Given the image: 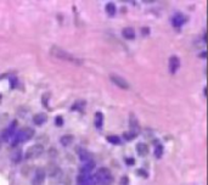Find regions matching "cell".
<instances>
[{"label": "cell", "instance_id": "obj_1", "mask_svg": "<svg viewBox=\"0 0 208 185\" xmlns=\"http://www.w3.org/2000/svg\"><path fill=\"white\" fill-rule=\"evenodd\" d=\"M50 54L52 55V56H55L56 59H59V60H64V61H68V62H78V63H80L79 61H77L78 59H75L74 56H72L69 53H67L66 50H64L62 48H60V46H57V45H52L51 48H50Z\"/></svg>", "mask_w": 208, "mask_h": 185}, {"label": "cell", "instance_id": "obj_2", "mask_svg": "<svg viewBox=\"0 0 208 185\" xmlns=\"http://www.w3.org/2000/svg\"><path fill=\"white\" fill-rule=\"evenodd\" d=\"M95 183L98 185H111L113 182V177L108 168H100L95 174Z\"/></svg>", "mask_w": 208, "mask_h": 185}, {"label": "cell", "instance_id": "obj_3", "mask_svg": "<svg viewBox=\"0 0 208 185\" xmlns=\"http://www.w3.org/2000/svg\"><path fill=\"white\" fill-rule=\"evenodd\" d=\"M34 135V130L32 128H23L22 130H20L15 136H13V145L21 144V143H26L28 140H31Z\"/></svg>", "mask_w": 208, "mask_h": 185}, {"label": "cell", "instance_id": "obj_4", "mask_svg": "<svg viewBox=\"0 0 208 185\" xmlns=\"http://www.w3.org/2000/svg\"><path fill=\"white\" fill-rule=\"evenodd\" d=\"M43 151H44V146L43 145H40V144L33 145V146L27 149V151L25 154V158H27V159L37 158V157H39L40 155L43 154Z\"/></svg>", "mask_w": 208, "mask_h": 185}, {"label": "cell", "instance_id": "obj_5", "mask_svg": "<svg viewBox=\"0 0 208 185\" xmlns=\"http://www.w3.org/2000/svg\"><path fill=\"white\" fill-rule=\"evenodd\" d=\"M110 79H111V82H112L113 84H116L118 88H121V89H123V90H128V89L130 88V85H129V83L127 82V79H124L123 77H121V76H118V74H114V73L110 74Z\"/></svg>", "mask_w": 208, "mask_h": 185}, {"label": "cell", "instance_id": "obj_6", "mask_svg": "<svg viewBox=\"0 0 208 185\" xmlns=\"http://www.w3.org/2000/svg\"><path fill=\"white\" fill-rule=\"evenodd\" d=\"M45 180V172L41 168H38L34 172L33 179H32V184L33 185H43Z\"/></svg>", "mask_w": 208, "mask_h": 185}, {"label": "cell", "instance_id": "obj_7", "mask_svg": "<svg viewBox=\"0 0 208 185\" xmlns=\"http://www.w3.org/2000/svg\"><path fill=\"white\" fill-rule=\"evenodd\" d=\"M16 127V122H13V123H11L4 132H2V134H1V139L4 140V141H7V140H10L12 136H13V133H15V128Z\"/></svg>", "mask_w": 208, "mask_h": 185}, {"label": "cell", "instance_id": "obj_8", "mask_svg": "<svg viewBox=\"0 0 208 185\" xmlns=\"http://www.w3.org/2000/svg\"><path fill=\"white\" fill-rule=\"evenodd\" d=\"M185 22H186V17H185L183 14H180V12L175 14L173 17H172V25H173L174 27H180V26L184 25Z\"/></svg>", "mask_w": 208, "mask_h": 185}, {"label": "cell", "instance_id": "obj_9", "mask_svg": "<svg viewBox=\"0 0 208 185\" xmlns=\"http://www.w3.org/2000/svg\"><path fill=\"white\" fill-rule=\"evenodd\" d=\"M179 66H180V61H179V57L176 56H172L169 59V72L174 74L178 69H179Z\"/></svg>", "mask_w": 208, "mask_h": 185}, {"label": "cell", "instance_id": "obj_10", "mask_svg": "<svg viewBox=\"0 0 208 185\" xmlns=\"http://www.w3.org/2000/svg\"><path fill=\"white\" fill-rule=\"evenodd\" d=\"M129 127H130V133H133L134 135H137L139 130V124H138V120L135 118V116L132 113L130 115V118H129Z\"/></svg>", "mask_w": 208, "mask_h": 185}, {"label": "cell", "instance_id": "obj_11", "mask_svg": "<svg viewBox=\"0 0 208 185\" xmlns=\"http://www.w3.org/2000/svg\"><path fill=\"white\" fill-rule=\"evenodd\" d=\"M78 154H79L80 161H83V162H89V161H91V155L89 154L87 150H84V149H78Z\"/></svg>", "mask_w": 208, "mask_h": 185}, {"label": "cell", "instance_id": "obj_12", "mask_svg": "<svg viewBox=\"0 0 208 185\" xmlns=\"http://www.w3.org/2000/svg\"><path fill=\"white\" fill-rule=\"evenodd\" d=\"M46 120H48V117H46L45 113H37L34 117H33V122H34V124H37V125H41L43 123H45Z\"/></svg>", "mask_w": 208, "mask_h": 185}, {"label": "cell", "instance_id": "obj_13", "mask_svg": "<svg viewBox=\"0 0 208 185\" xmlns=\"http://www.w3.org/2000/svg\"><path fill=\"white\" fill-rule=\"evenodd\" d=\"M122 35H123L125 39L132 40V39H134V38H135V32H134L133 28L127 27V28H124V30L122 31Z\"/></svg>", "mask_w": 208, "mask_h": 185}, {"label": "cell", "instance_id": "obj_14", "mask_svg": "<svg viewBox=\"0 0 208 185\" xmlns=\"http://www.w3.org/2000/svg\"><path fill=\"white\" fill-rule=\"evenodd\" d=\"M94 166H95V163H94L93 161L85 162V163H84V166L80 168V173H90V172H91V169L94 168Z\"/></svg>", "mask_w": 208, "mask_h": 185}, {"label": "cell", "instance_id": "obj_15", "mask_svg": "<svg viewBox=\"0 0 208 185\" xmlns=\"http://www.w3.org/2000/svg\"><path fill=\"white\" fill-rule=\"evenodd\" d=\"M102 123H104V116L101 112H96L95 113V127L98 129H101L102 127Z\"/></svg>", "mask_w": 208, "mask_h": 185}, {"label": "cell", "instance_id": "obj_16", "mask_svg": "<svg viewBox=\"0 0 208 185\" xmlns=\"http://www.w3.org/2000/svg\"><path fill=\"white\" fill-rule=\"evenodd\" d=\"M137 151H138V154L140 156H146L147 152H148V148H147V145L146 144H138V146H137Z\"/></svg>", "mask_w": 208, "mask_h": 185}, {"label": "cell", "instance_id": "obj_17", "mask_svg": "<svg viewBox=\"0 0 208 185\" xmlns=\"http://www.w3.org/2000/svg\"><path fill=\"white\" fill-rule=\"evenodd\" d=\"M106 12L110 15V16H113L116 14V5L113 2H108L106 4Z\"/></svg>", "mask_w": 208, "mask_h": 185}, {"label": "cell", "instance_id": "obj_18", "mask_svg": "<svg viewBox=\"0 0 208 185\" xmlns=\"http://www.w3.org/2000/svg\"><path fill=\"white\" fill-rule=\"evenodd\" d=\"M72 141H73V136L72 135H65V136L61 138V144L64 146H68Z\"/></svg>", "mask_w": 208, "mask_h": 185}, {"label": "cell", "instance_id": "obj_19", "mask_svg": "<svg viewBox=\"0 0 208 185\" xmlns=\"http://www.w3.org/2000/svg\"><path fill=\"white\" fill-rule=\"evenodd\" d=\"M107 140H108L111 144H119V143H121V138H118V136H116V135H111V136H108V138H107Z\"/></svg>", "mask_w": 208, "mask_h": 185}, {"label": "cell", "instance_id": "obj_20", "mask_svg": "<svg viewBox=\"0 0 208 185\" xmlns=\"http://www.w3.org/2000/svg\"><path fill=\"white\" fill-rule=\"evenodd\" d=\"M163 154V146L162 145H158L157 148H156V150H155V156L157 157V158H160L161 156Z\"/></svg>", "mask_w": 208, "mask_h": 185}, {"label": "cell", "instance_id": "obj_21", "mask_svg": "<svg viewBox=\"0 0 208 185\" xmlns=\"http://www.w3.org/2000/svg\"><path fill=\"white\" fill-rule=\"evenodd\" d=\"M134 136H135V135H134L133 133H124V138H125L127 140H132Z\"/></svg>", "mask_w": 208, "mask_h": 185}, {"label": "cell", "instance_id": "obj_22", "mask_svg": "<svg viewBox=\"0 0 208 185\" xmlns=\"http://www.w3.org/2000/svg\"><path fill=\"white\" fill-rule=\"evenodd\" d=\"M121 185H128V178H127V177H123V178H122Z\"/></svg>", "mask_w": 208, "mask_h": 185}]
</instances>
